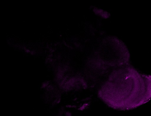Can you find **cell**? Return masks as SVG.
<instances>
[{
  "label": "cell",
  "instance_id": "1",
  "mask_svg": "<svg viewBox=\"0 0 151 116\" xmlns=\"http://www.w3.org/2000/svg\"><path fill=\"white\" fill-rule=\"evenodd\" d=\"M114 71L102 89V98L114 109H133L147 102L151 97L150 76L131 67Z\"/></svg>",
  "mask_w": 151,
  "mask_h": 116
}]
</instances>
